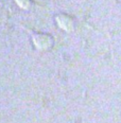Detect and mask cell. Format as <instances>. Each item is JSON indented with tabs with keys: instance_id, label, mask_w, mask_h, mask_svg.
Returning <instances> with one entry per match:
<instances>
[{
	"instance_id": "cell-3",
	"label": "cell",
	"mask_w": 121,
	"mask_h": 123,
	"mask_svg": "<svg viewBox=\"0 0 121 123\" xmlns=\"http://www.w3.org/2000/svg\"><path fill=\"white\" fill-rule=\"evenodd\" d=\"M14 1L20 9L25 10V11H30L35 4L33 0H14Z\"/></svg>"
},
{
	"instance_id": "cell-2",
	"label": "cell",
	"mask_w": 121,
	"mask_h": 123,
	"mask_svg": "<svg viewBox=\"0 0 121 123\" xmlns=\"http://www.w3.org/2000/svg\"><path fill=\"white\" fill-rule=\"evenodd\" d=\"M54 19L57 27L67 33L73 32L74 29H76V22H74L73 17L70 16V15L65 14V13H61V14L56 15Z\"/></svg>"
},
{
	"instance_id": "cell-1",
	"label": "cell",
	"mask_w": 121,
	"mask_h": 123,
	"mask_svg": "<svg viewBox=\"0 0 121 123\" xmlns=\"http://www.w3.org/2000/svg\"><path fill=\"white\" fill-rule=\"evenodd\" d=\"M31 39L32 43L35 47V49L38 51H48L54 45V38L48 33H42V32H33L30 31Z\"/></svg>"
}]
</instances>
